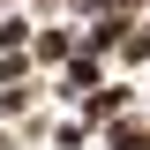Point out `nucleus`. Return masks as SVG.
<instances>
[]
</instances>
